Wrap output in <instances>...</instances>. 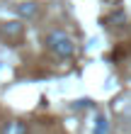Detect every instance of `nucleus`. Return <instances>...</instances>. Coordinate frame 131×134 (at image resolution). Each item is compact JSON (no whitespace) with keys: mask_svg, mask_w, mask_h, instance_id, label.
Instances as JSON below:
<instances>
[{"mask_svg":"<svg viewBox=\"0 0 131 134\" xmlns=\"http://www.w3.org/2000/svg\"><path fill=\"white\" fill-rule=\"evenodd\" d=\"M46 46H49V51L56 54L58 59H71L73 51H75L73 39L68 37L63 29H51V32L46 34Z\"/></svg>","mask_w":131,"mask_h":134,"instance_id":"f257e3e1","label":"nucleus"},{"mask_svg":"<svg viewBox=\"0 0 131 134\" xmlns=\"http://www.w3.org/2000/svg\"><path fill=\"white\" fill-rule=\"evenodd\" d=\"M36 10H39L36 3H22V5H17V12L22 15V17H32V15H36Z\"/></svg>","mask_w":131,"mask_h":134,"instance_id":"7ed1b4c3","label":"nucleus"},{"mask_svg":"<svg viewBox=\"0 0 131 134\" xmlns=\"http://www.w3.org/2000/svg\"><path fill=\"white\" fill-rule=\"evenodd\" d=\"M107 132V122L104 117H97V127H95V134H104Z\"/></svg>","mask_w":131,"mask_h":134,"instance_id":"20e7f679","label":"nucleus"},{"mask_svg":"<svg viewBox=\"0 0 131 134\" xmlns=\"http://www.w3.org/2000/svg\"><path fill=\"white\" fill-rule=\"evenodd\" d=\"M0 32H3V37L7 42H17V39H22V25L20 22H3Z\"/></svg>","mask_w":131,"mask_h":134,"instance_id":"f03ea898","label":"nucleus"}]
</instances>
